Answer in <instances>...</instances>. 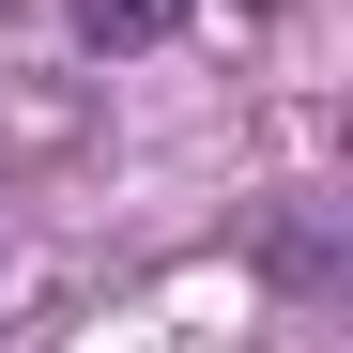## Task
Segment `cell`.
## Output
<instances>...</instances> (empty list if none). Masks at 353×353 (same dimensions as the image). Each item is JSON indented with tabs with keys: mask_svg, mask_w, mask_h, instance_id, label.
I'll use <instances>...</instances> for the list:
<instances>
[{
	"mask_svg": "<svg viewBox=\"0 0 353 353\" xmlns=\"http://www.w3.org/2000/svg\"><path fill=\"white\" fill-rule=\"evenodd\" d=\"M62 16H77L92 46H169V31H185V0H62Z\"/></svg>",
	"mask_w": 353,
	"mask_h": 353,
	"instance_id": "obj_1",
	"label": "cell"
}]
</instances>
